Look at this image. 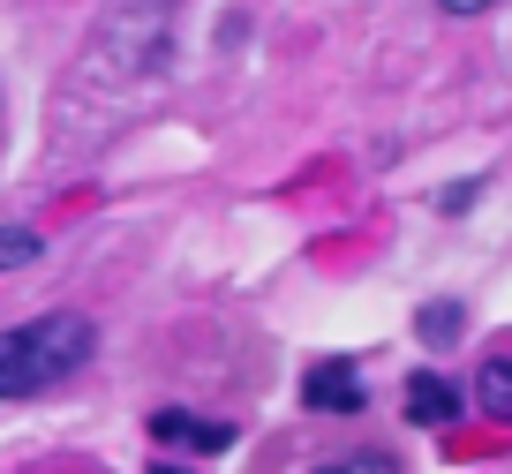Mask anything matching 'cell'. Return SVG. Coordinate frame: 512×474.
I'll return each instance as SVG.
<instances>
[{"label": "cell", "mask_w": 512, "mask_h": 474, "mask_svg": "<svg viewBox=\"0 0 512 474\" xmlns=\"http://www.w3.org/2000/svg\"><path fill=\"white\" fill-rule=\"evenodd\" d=\"M445 16H482V8H497V0H437Z\"/></svg>", "instance_id": "10"}, {"label": "cell", "mask_w": 512, "mask_h": 474, "mask_svg": "<svg viewBox=\"0 0 512 474\" xmlns=\"http://www.w3.org/2000/svg\"><path fill=\"white\" fill-rule=\"evenodd\" d=\"M475 407L490 414V422H512V354H490L475 377Z\"/></svg>", "instance_id": "5"}, {"label": "cell", "mask_w": 512, "mask_h": 474, "mask_svg": "<svg viewBox=\"0 0 512 474\" xmlns=\"http://www.w3.org/2000/svg\"><path fill=\"white\" fill-rule=\"evenodd\" d=\"M151 474H189V467H166V459H151Z\"/></svg>", "instance_id": "11"}, {"label": "cell", "mask_w": 512, "mask_h": 474, "mask_svg": "<svg viewBox=\"0 0 512 474\" xmlns=\"http://www.w3.org/2000/svg\"><path fill=\"white\" fill-rule=\"evenodd\" d=\"M151 437L181 444V452H234V422H204V414H181V407L151 414Z\"/></svg>", "instance_id": "4"}, {"label": "cell", "mask_w": 512, "mask_h": 474, "mask_svg": "<svg viewBox=\"0 0 512 474\" xmlns=\"http://www.w3.org/2000/svg\"><path fill=\"white\" fill-rule=\"evenodd\" d=\"M475 196H482V181H452V189L437 196V211H452V219H460V211H475Z\"/></svg>", "instance_id": "9"}, {"label": "cell", "mask_w": 512, "mask_h": 474, "mask_svg": "<svg viewBox=\"0 0 512 474\" xmlns=\"http://www.w3.org/2000/svg\"><path fill=\"white\" fill-rule=\"evenodd\" d=\"M302 407L309 414H362L369 392H362V377H354V362H317L302 377Z\"/></svg>", "instance_id": "2"}, {"label": "cell", "mask_w": 512, "mask_h": 474, "mask_svg": "<svg viewBox=\"0 0 512 474\" xmlns=\"http://www.w3.org/2000/svg\"><path fill=\"white\" fill-rule=\"evenodd\" d=\"M317 474H407L392 452H347V459H324Z\"/></svg>", "instance_id": "8"}, {"label": "cell", "mask_w": 512, "mask_h": 474, "mask_svg": "<svg viewBox=\"0 0 512 474\" xmlns=\"http://www.w3.org/2000/svg\"><path fill=\"white\" fill-rule=\"evenodd\" d=\"M460 384L452 377H437V369H415V377H407V422L415 429H452L460 422Z\"/></svg>", "instance_id": "3"}, {"label": "cell", "mask_w": 512, "mask_h": 474, "mask_svg": "<svg viewBox=\"0 0 512 474\" xmlns=\"http://www.w3.org/2000/svg\"><path fill=\"white\" fill-rule=\"evenodd\" d=\"M460 332H467V309H460V301H430V309L415 316V339H422V347H437V354L460 347Z\"/></svg>", "instance_id": "6"}, {"label": "cell", "mask_w": 512, "mask_h": 474, "mask_svg": "<svg viewBox=\"0 0 512 474\" xmlns=\"http://www.w3.org/2000/svg\"><path fill=\"white\" fill-rule=\"evenodd\" d=\"M46 256V241H38V226H0V279L23 264H38Z\"/></svg>", "instance_id": "7"}, {"label": "cell", "mask_w": 512, "mask_h": 474, "mask_svg": "<svg viewBox=\"0 0 512 474\" xmlns=\"http://www.w3.org/2000/svg\"><path fill=\"white\" fill-rule=\"evenodd\" d=\"M98 354V324L83 309H46L31 324L0 332V399H31L46 384H61L68 369H83Z\"/></svg>", "instance_id": "1"}]
</instances>
